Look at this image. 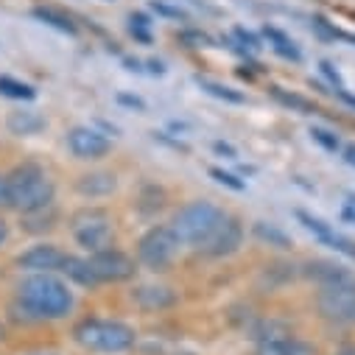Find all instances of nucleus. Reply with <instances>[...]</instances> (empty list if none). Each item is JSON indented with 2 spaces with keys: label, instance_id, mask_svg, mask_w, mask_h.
I'll return each mask as SVG.
<instances>
[{
  "label": "nucleus",
  "instance_id": "1",
  "mask_svg": "<svg viewBox=\"0 0 355 355\" xmlns=\"http://www.w3.org/2000/svg\"><path fill=\"white\" fill-rule=\"evenodd\" d=\"M17 300L34 319H64L76 308L70 286L56 275H28L17 286Z\"/></svg>",
  "mask_w": 355,
  "mask_h": 355
},
{
  "label": "nucleus",
  "instance_id": "2",
  "mask_svg": "<svg viewBox=\"0 0 355 355\" xmlns=\"http://www.w3.org/2000/svg\"><path fill=\"white\" fill-rule=\"evenodd\" d=\"M53 196L56 185L48 171L37 162H23L12 173H6V205L23 216L51 207Z\"/></svg>",
  "mask_w": 355,
  "mask_h": 355
},
{
  "label": "nucleus",
  "instance_id": "3",
  "mask_svg": "<svg viewBox=\"0 0 355 355\" xmlns=\"http://www.w3.org/2000/svg\"><path fill=\"white\" fill-rule=\"evenodd\" d=\"M73 338L78 347L90 349V352H107V355H118L135 347L137 333L135 327L115 322V319H81L73 327Z\"/></svg>",
  "mask_w": 355,
  "mask_h": 355
},
{
  "label": "nucleus",
  "instance_id": "4",
  "mask_svg": "<svg viewBox=\"0 0 355 355\" xmlns=\"http://www.w3.org/2000/svg\"><path fill=\"white\" fill-rule=\"evenodd\" d=\"M224 216L227 213L218 205L196 199V202H191V205H185V207H180V210L173 213L171 230H173L176 238H180L182 246H199L218 227V221Z\"/></svg>",
  "mask_w": 355,
  "mask_h": 355
},
{
  "label": "nucleus",
  "instance_id": "5",
  "mask_svg": "<svg viewBox=\"0 0 355 355\" xmlns=\"http://www.w3.org/2000/svg\"><path fill=\"white\" fill-rule=\"evenodd\" d=\"M70 232L90 254L115 246V221L104 207H81L70 216Z\"/></svg>",
  "mask_w": 355,
  "mask_h": 355
},
{
  "label": "nucleus",
  "instance_id": "6",
  "mask_svg": "<svg viewBox=\"0 0 355 355\" xmlns=\"http://www.w3.org/2000/svg\"><path fill=\"white\" fill-rule=\"evenodd\" d=\"M180 238L173 235L171 224H154L148 227L137 241V260L151 272H165L180 252Z\"/></svg>",
  "mask_w": 355,
  "mask_h": 355
},
{
  "label": "nucleus",
  "instance_id": "7",
  "mask_svg": "<svg viewBox=\"0 0 355 355\" xmlns=\"http://www.w3.org/2000/svg\"><path fill=\"white\" fill-rule=\"evenodd\" d=\"M316 308L322 319H327L330 324L352 327L355 324V277L319 286Z\"/></svg>",
  "mask_w": 355,
  "mask_h": 355
},
{
  "label": "nucleus",
  "instance_id": "8",
  "mask_svg": "<svg viewBox=\"0 0 355 355\" xmlns=\"http://www.w3.org/2000/svg\"><path fill=\"white\" fill-rule=\"evenodd\" d=\"M87 260H90V269H93L98 286L101 283H126L137 272V263L126 252H121L115 246H110L104 252H96V254H90Z\"/></svg>",
  "mask_w": 355,
  "mask_h": 355
},
{
  "label": "nucleus",
  "instance_id": "9",
  "mask_svg": "<svg viewBox=\"0 0 355 355\" xmlns=\"http://www.w3.org/2000/svg\"><path fill=\"white\" fill-rule=\"evenodd\" d=\"M241 243H243V224H241V218L227 213L218 221V227L196 249L202 254H207V257H230V254H235L241 249Z\"/></svg>",
  "mask_w": 355,
  "mask_h": 355
},
{
  "label": "nucleus",
  "instance_id": "10",
  "mask_svg": "<svg viewBox=\"0 0 355 355\" xmlns=\"http://www.w3.org/2000/svg\"><path fill=\"white\" fill-rule=\"evenodd\" d=\"M67 148L73 151L76 159H84V162H96V159H104L112 148L110 137L93 126H73L67 132Z\"/></svg>",
  "mask_w": 355,
  "mask_h": 355
},
{
  "label": "nucleus",
  "instance_id": "11",
  "mask_svg": "<svg viewBox=\"0 0 355 355\" xmlns=\"http://www.w3.org/2000/svg\"><path fill=\"white\" fill-rule=\"evenodd\" d=\"M67 252H62L56 243H37L17 254V266L28 275H56L62 272Z\"/></svg>",
  "mask_w": 355,
  "mask_h": 355
},
{
  "label": "nucleus",
  "instance_id": "12",
  "mask_svg": "<svg viewBox=\"0 0 355 355\" xmlns=\"http://www.w3.org/2000/svg\"><path fill=\"white\" fill-rule=\"evenodd\" d=\"M132 300H135L137 308L151 311V313L154 311H168V308H173L176 302H180V297H176L173 288L159 286V283H140V286H135Z\"/></svg>",
  "mask_w": 355,
  "mask_h": 355
},
{
  "label": "nucleus",
  "instance_id": "13",
  "mask_svg": "<svg viewBox=\"0 0 355 355\" xmlns=\"http://www.w3.org/2000/svg\"><path fill=\"white\" fill-rule=\"evenodd\" d=\"M297 218H300L302 227L311 230L322 243H327V246H333L336 252H341V254H347V257L355 260V243H352L349 238H344V235L336 232L330 224H324L322 218H316V216H311V213H305V210H297Z\"/></svg>",
  "mask_w": 355,
  "mask_h": 355
},
{
  "label": "nucleus",
  "instance_id": "14",
  "mask_svg": "<svg viewBox=\"0 0 355 355\" xmlns=\"http://www.w3.org/2000/svg\"><path fill=\"white\" fill-rule=\"evenodd\" d=\"M76 191L84 199H104L118 191V173L115 171H87L76 180Z\"/></svg>",
  "mask_w": 355,
  "mask_h": 355
},
{
  "label": "nucleus",
  "instance_id": "15",
  "mask_svg": "<svg viewBox=\"0 0 355 355\" xmlns=\"http://www.w3.org/2000/svg\"><path fill=\"white\" fill-rule=\"evenodd\" d=\"M257 355H316V349L311 344H305L302 338L280 336V338H269V341H257Z\"/></svg>",
  "mask_w": 355,
  "mask_h": 355
},
{
  "label": "nucleus",
  "instance_id": "16",
  "mask_svg": "<svg viewBox=\"0 0 355 355\" xmlns=\"http://www.w3.org/2000/svg\"><path fill=\"white\" fill-rule=\"evenodd\" d=\"M302 275L311 277V280H316L319 286H327V283H338V280L352 277V275L344 269V266L336 263V260H311V263H305Z\"/></svg>",
  "mask_w": 355,
  "mask_h": 355
},
{
  "label": "nucleus",
  "instance_id": "17",
  "mask_svg": "<svg viewBox=\"0 0 355 355\" xmlns=\"http://www.w3.org/2000/svg\"><path fill=\"white\" fill-rule=\"evenodd\" d=\"M6 126H9V132L17 135V137H31V135H40V132L48 126V121H45L40 112H34V110H15V112L6 118Z\"/></svg>",
  "mask_w": 355,
  "mask_h": 355
},
{
  "label": "nucleus",
  "instance_id": "18",
  "mask_svg": "<svg viewBox=\"0 0 355 355\" xmlns=\"http://www.w3.org/2000/svg\"><path fill=\"white\" fill-rule=\"evenodd\" d=\"M62 275H64L67 280L84 286V288H96V286H98V280H96V275H93V269H90V260H87V257L67 254V257H64V266H62Z\"/></svg>",
  "mask_w": 355,
  "mask_h": 355
},
{
  "label": "nucleus",
  "instance_id": "19",
  "mask_svg": "<svg viewBox=\"0 0 355 355\" xmlns=\"http://www.w3.org/2000/svg\"><path fill=\"white\" fill-rule=\"evenodd\" d=\"M252 235H254L260 243H269V246H275V249H291V246H294L291 235L283 232L280 227L269 224V221H254V224H252Z\"/></svg>",
  "mask_w": 355,
  "mask_h": 355
},
{
  "label": "nucleus",
  "instance_id": "20",
  "mask_svg": "<svg viewBox=\"0 0 355 355\" xmlns=\"http://www.w3.org/2000/svg\"><path fill=\"white\" fill-rule=\"evenodd\" d=\"M196 84L202 87L207 96H213V98H218V101H227V104H246V96H243L241 90H235V87H230V84H221V81H213V78H202V76H196Z\"/></svg>",
  "mask_w": 355,
  "mask_h": 355
},
{
  "label": "nucleus",
  "instance_id": "21",
  "mask_svg": "<svg viewBox=\"0 0 355 355\" xmlns=\"http://www.w3.org/2000/svg\"><path fill=\"white\" fill-rule=\"evenodd\" d=\"M0 96L15 98V101H31L37 96V90L26 81H17L12 76H0Z\"/></svg>",
  "mask_w": 355,
  "mask_h": 355
},
{
  "label": "nucleus",
  "instance_id": "22",
  "mask_svg": "<svg viewBox=\"0 0 355 355\" xmlns=\"http://www.w3.org/2000/svg\"><path fill=\"white\" fill-rule=\"evenodd\" d=\"M263 34H266V40L272 42V48H275L280 56L294 59V62H300V59H302V56H300V51H297V45H294L283 31H277V28H272V26H266V28H263Z\"/></svg>",
  "mask_w": 355,
  "mask_h": 355
},
{
  "label": "nucleus",
  "instance_id": "23",
  "mask_svg": "<svg viewBox=\"0 0 355 355\" xmlns=\"http://www.w3.org/2000/svg\"><path fill=\"white\" fill-rule=\"evenodd\" d=\"M34 17L42 20V23H48V26H53V28H59V31H64V34H76V31H78V28L73 26V20H70L67 15H62V12H56V9L40 6V9H34Z\"/></svg>",
  "mask_w": 355,
  "mask_h": 355
},
{
  "label": "nucleus",
  "instance_id": "24",
  "mask_svg": "<svg viewBox=\"0 0 355 355\" xmlns=\"http://www.w3.org/2000/svg\"><path fill=\"white\" fill-rule=\"evenodd\" d=\"M311 137H313V143H319L324 151H330V154H338L341 151V137L336 135V132H330V129H324V126H311Z\"/></svg>",
  "mask_w": 355,
  "mask_h": 355
},
{
  "label": "nucleus",
  "instance_id": "25",
  "mask_svg": "<svg viewBox=\"0 0 355 355\" xmlns=\"http://www.w3.org/2000/svg\"><path fill=\"white\" fill-rule=\"evenodd\" d=\"M272 96H275L280 104H286V107H291V110H297V112H305V115L316 112V107H313L311 101H305L302 96H288L286 90H280V87H272Z\"/></svg>",
  "mask_w": 355,
  "mask_h": 355
},
{
  "label": "nucleus",
  "instance_id": "26",
  "mask_svg": "<svg viewBox=\"0 0 355 355\" xmlns=\"http://www.w3.org/2000/svg\"><path fill=\"white\" fill-rule=\"evenodd\" d=\"M210 176H213V180L218 182V185H227L230 191H246V182H241L238 180V176L235 173H230V171H221V168H210Z\"/></svg>",
  "mask_w": 355,
  "mask_h": 355
},
{
  "label": "nucleus",
  "instance_id": "27",
  "mask_svg": "<svg viewBox=\"0 0 355 355\" xmlns=\"http://www.w3.org/2000/svg\"><path fill=\"white\" fill-rule=\"evenodd\" d=\"M157 15H162V17H171V20H188V15H185V9H180V6H168V3H162V0H154V6H151Z\"/></svg>",
  "mask_w": 355,
  "mask_h": 355
},
{
  "label": "nucleus",
  "instance_id": "28",
  "mask_svg": "<svg viewBox=\"0 0 355 355\" xmlns=\"http://www.w3.org/2000/svg\"><path fill=\"white\" fill-rule=\"evenodd\" d=\"M319 70H322V73L330 78V84L336 87V90H341V87H344V84H341V76H338V70H336L330 62H322V64H319Z\"/></svg>",
  "mask_w": 355,
  "mask_h": 355
},
{
  "label": "nucleus",
  "instance_id": "29",
  "mask_svg": "<svg viewBox=\"0 0 355 355\" xmlns=\"http://www.w3.org/2000/svg\"><path fill=\"white\" fill-rule=\"evenodd\" d=\"M118 104L132 107V110H137V112H143V110H146V104H143L137 96H126V93H118Z\"/></svg>",
  "mask_w": 355,
  "mask_h": 355
},
{
  "label": "nucleus",
  "instance_id": "30",
  "mask_svg": "<svg viewBox=\"0 0 355 355\" xmlns=\"http://www.w3.org/2000/svg\"><path fill=\"white\" fill-rule=\"evenodd\" d=\"M341 218L349 221V224H355V196H349V199L341 205Z\"/></svg>",
  "mask_w": 355,
  "mask_h": 355
},
{
  "label": "nucleus",
  "instance_id": "31",
  "mask_svg": "<svg viewBox=\"0 0 355 355\" xmlns=\"http://www.w3.org/2000/svg\"><path fill=\"white\" fill-rule=\"evenodd\" d=\"M235 37H238L241 42H249V48H252V51H260V42H257V40H254V37H252L249 31H243V28H238V31H235Z\"/></svg>",
  "mask_w": 355,
  "mask_h": 355
},
{
  "label": "nucleus",
  "instance_id": "32",
  "mask_svg": "<svg viewBox=\"0 0 355 355\" xmlns=\"http://www.w3.org/2000/svg\"><path fill=\"white\" fill-rule=\"evenodd\" d=\"M213 148H216L218 154H227L230 159H235V157H238V151H235L230 143H224V140H216V143H213Z\"/></svg>",
  "mask_w": 355,
  "mask_h": 355
},
{
  "label": "nucleus",
  "instance_id": "33",
  "mask_svg": "<svg viewBox=\"0 0 355 355\" xmlns=\"http://www.w3.org/2000/svg\"><path fill=\"white\" fill-rule=\"evenodd\" d=\"M341 157H344V162H347V165H352V168H355V143L341 146Z\"/></svg>",
  "mask_w": 355,
  "mask_h": 355
},
{
  "label": "nucleus",
  "instance_id": "34",
  "mask_svg": "<svg viewBox=\"0 0 355 355\" xmlns=\"http://www.w3.org/2000/svg\"><path fill=\"white\" fill-rule=\"evenodd\" d=\"M336 93H338V96H341V101H344V104H349V107H352V110H355V96H349V93H347V90H344V87H341V90H336Z\"/></svg>",
  "mask_w": 355,
  "mask_h": 355
},
{
  "label": "nucleus",
  "instance_id": "35",
  "mask_svg": "<svg viewBox=\"0 0 355 355\" xmlns=\"http://www.w3.org/2000/svg\"><path fill=\"white\" fill-rule=\"evenodd\" d=\"M0 205H6V176H0Z\"/></svg>",
  "mask_w": 355,
  "mask_h": 355
},
{
  "label": "nucleus",
  "instance_id": "36",
  "mask_svg": "<svg viewBox=\"0 0 355 355\" xmlns=\"http://www.w3.org/2000/svg\"><path fill=\"white\" fill-rule=\"evenodd\" d=\"M6 238H9V230H6V224H3V221H0V243H3Z\"/></svg>",
  "mask_w": 355,
  "mask_h": 355
},
{
  "label": "nucleus",
  "instance_id": "37",
  "mask_svg": "<svg viewBox=\"0 0 355 355\" xmlns=\"http://www.w3.org/2000/svg\"><path fill=\"white\" fill-rule=\"evenodd\" d=\"M336 355H355V347H344V349H338Z\"/></svg>",
  "mask_w": 355,
  "mask_h": 355
},
{
  "label": "nucleus",
  "instance_id": "38",
  "mask_svg": "<svg viewBox=\"0 0 355 355\" xmlns=\"http://www.w3.org/2000/svg\"><path fill=\"white\" fill-rule=\"evenodd\" d=\"M3 333H6V330H3V327H0V338H3Z\"/></svg>",
  "mask_w": 355,
  "mask_h": 355
}]
</instances>
